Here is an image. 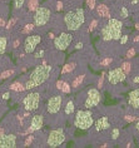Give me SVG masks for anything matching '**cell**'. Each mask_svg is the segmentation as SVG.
Masks as SVG:
<instances>
[{
	"instance_id": "38",
	"label": "cell",
	"mask_w": 139,
	"mask_h": 148,
	"mask_svg": "<svg viewBox=\"0 0 139 148\" xmlns=\"http://www.w3.org/2000/svg\"><path fill=\"white\" fill-rule=\"evenodd\" d=\"M119 39H120V44H125L128 42V35H122Z\"/></svg>"
},
{
	"instance_id": "11",
	"label": "cell",
	"mask_w": 139,
	"mask_h": 148,
	"mask_svg": "<svg viewBox=\"0 0 139 148\" xmlns=\"http://www.w3.org/2000/svg\"><path fill=\"white\" fill-rule=\"evenodd\" d=\"M61 104H63V97L59 94L53 95V97L49 98L48 103H46V112L49 114H57L60 110Z\"/></svg>"
},
{
	"instance_id": "19",
	"label": "cell",
	"mask_w": 139,
	"mask_h": 148,
	"mask_svg": "<svg viewBox=\"0 0 139 148\" xmlns=\"http://www.w3.org/2000/svg\"><path fill=\"white\" fill-rule=\"evenodd\" d=\"M84 82V75H78V77H75V79L72 82V88H79L80 86L83 84Z\"/></svg>"
},
{
	"instance_id": "13",
	"label": "cell",
	"mask_w": 139,
	"mask_h": 148,
	"mask_svg": "<svg viewBox=\"0 0 139 148\" xmlns=\"http://www.w3.org/2000/svg\"><path fill=\"white\" fill-rule=\"evenodd\" d=\"M16 147L15 134H3L0 136V148H14Z\"/></svg>"
},
{
	"instance_id": "41",
	"label": "cell",
	"mask_w": 139,
	"mask_h": 148,
	"mask_svg": "<svg viewBox=\"0 0 139 148\" xmlns=\"http://www.w3.org/2000/svg\"><path fill=\"white\" fill-rule=\"evenodd\" d=\"M134 53H135V51H134L133 49H130V50L127 53V57H128V58H132V57H133V55H134Z\"/></svg>"
},
{
	"instance_id": "12",
	"label": "cell",
	"mask_w": 139,
	"mask_h": 148,
	"mask_svg": "<svg viewBox=\"0 0 139 148\" xmlns=\"http://www.w3.org/2000/svg\"><path fill=\"white\" fill-rule=\"evenodd\" d=\"M125 78H127V74L124 73V70L122 68H114L108 72V82L113 84V86L124 82Z\"/></svg>"
},
{
	"instance_id": "33",
	"label": "cell",
	"mask_w": 139,
	"mask_h": 148,
	"mask_svg": "<svg viewBox=\"0 0 139 148\" xmlns=\"http://www.w3.org/2000/svg\"><path fill=\"white\" fill-rule=\"evenodd\" d=\"M97 25H98V20L94 19L91 23L89 24V30L90 32H93V30H95V28H97Z\"/></svg>"
},
{
	"instance_id": "46",
	"label": "cell",
	"mask_w": 139,
	"mask_h": 148,
	"mask_svg": "<svg viewBox=\"0 0 139 148\" xmlns=\"http://www.w3.org/2000/svg\"><path fill=\"white\" fill-rule=\"evenodd\" d=\"M1 27H5V20L3 18H0V28Z\"/></svg>"
},
{
	"instance_id": "48",
	"label": "cell",
	"mask_w": 139,
	"mask_h": 148,
	"mask_svg": "<svg viewBox=\"0 0 139 148\" xmlns=\"http://www.w3.org/2000/svg\"><path fill=\"white\" fill-rule=\"evenodd\" d=\"M3 134H4V128L0 125V136H3Z\"/></svg>"
},
{
	"instance_id": "50",
	"label": "cell",
	"mask_w": 139,
	"mask_h": 148,
	"mask_svg": "<svg viewBox=\"0 0 139 148\" xmlns=\"http://www.w3.org/2000/svg\"><path fill=\"white\" fill-rule=\"evenodd\" d=\"M135 129H137V131H139V122H138L137 124H135Z\"/></svg>"
},
{
	"instance_id": "20",
	"label": "cell",
	"mask_w": 139,
	"mask_h": 148,
	"mask_svg": "<svg viewBox=\"0 0 139 148\" xmlns=\"http://www.w3.org/2000/svg\"><path fill=\"white\" fill-rule=\"evenodd\" d=\"M9 88H10V90H14V92H23V90H25L24 84H21L20 82H15V83H13Z\"/></svg>"
},
{
	"instance_id": "52",
	"label": "cell",
	"mask_w": 139,
	"mask_h": 148,
	"mask_svg": "<svg viewBox=\"0 0 139 148\" xmlns=\"http://www.w3.org/2000/svg\"><path fill=\"white\" fill-rule=\"evenodd\" d=\"M137 29H138V30H139V24H137Z\"/></svg>"
},
{
	"instance_id": "42",
	"label": "cell",
	"mask_w": 139,
	"mask_h": 148,
	"mask_svg": "<svg viewBox=\"0 0 139 148\" xmlns=\"http://www.w3.org/2000/svg\"><path fill=\"white\" fill-rule=\"evenodd\" d=\"M63 80H58V82H57V88H58V89H61V86H63Z\"/></svg>"
},
{
	"instance_id": "34",
	"label": "cell",
	"mask_w": 139,
	"mask_h": 148,
	"mask_svg": "<svg viewBox=\"0 0 139 148\" xmlns=\"http://www.w3.org/2000/svg\"><path fill=\"white\" fill-rule=\"evenodd\" d=\"M87 5L88 8L93 10L94 8H95V0H87Z\"/></svg>"
},
{
	"instance_id": "7",
	"label": "cell",
	"mask_w": 139,
	"mask_h": 148,
	"mask_svg": "<svg viewBox=\"0 0 139 148\" xmlns=\"http://www.w3.org/2000/svg\"><path fill=\"white\" fill-rule=\"evenodd\" d=\"M65 139L67 138H65L64 131L61 128H57V129H53V131L49 132L46 143H48L49 147H59L65 142Z\"/></svg>"
},
{
	"instance_id": "25",
	"label": "cell",
	"mask_w": 139,
	"mask_h": 148,
	"mask_svg": "<svg viewBox=\"0 0 139 148\" xmlns=\"http://www.w3.org/2000/svg\"><path fill=\"white\" fill-rule=\"evenodd\" d=\"M24 3H25V0H14V9L15 10L21 9L24 5Z\"/></svg>"
},
{
	"instance_id": "6",
	"label": "cell",
	"mask_w": 139,
	"mask_h": 148,
	"mask_svg": "<svg viewBox=\"0 0 139 148\" xmlns=\"http://www.w3.org/2000/svg\"><path fill=\"white\" fill-rule=\"evenodd\" d=\"M102 101V95L99 93V90L97 88H90L87 92V97L84 101V108L85 109H91L94 107H97Z\"/></svg>"
},
{
	"instance_id": "15",
	"label": "cell",
	"mask_w": 139,
	"mask_h": 148,
	"mask_svg": "<svg viewBox=\"0 0 139 148\" xmlns=\"http://www.w3.org/2000/svg\"><path fill=\"white\" fill-rule=\"evenodd\" d=\"M110 127V123H109L108 117H100L99 119L95 122V131L100 132V131H105Z\"/></svg>"
},
{
	"instance_id": "22",
	"label": "cell",
	"mask_w": 139,
	"mask_h": 148,
	"mask_svg": "<svg viewBox=\"0 0 139 148\" xmlns=\"http://www.w3.org/2000/svg\"><path fill=\"white\" fill-rule=\"evenodd\" d=\"M14 73H15L14 69H8V70H5V72H1L0 73V79H8L14 75Z\"/></svg>"
},
{
	"instance_id": "29",
	"label": "cell",
	"mask_w": 139,
	"mask_h": 148,
	"mask_svg": "<svg viewBox=\"0 0 139 148\" xmlns=\"http://www.w3.org/2000/svg\"><path fill=\"white\" fill-rule=\"evenodd\" d=\"M34 138H35V137H34V136H33V134H30V136H28V137H27V139H25V142H24V146H25V147L30 146V144H31L33 142H34Z\"/></svg>"
},
{
	"instance_id": "40",
	"label": "cell",
	"mask_w": 139,
	"mask_h": 148,
	"mask_svg": "<svg viewBox=\"0 0 139 148\" xmlns=\"http://www.w3.org/2000/svg\"><path fill=\"white\" fill-rule=\"evenodd\" d=\"M19 44H20V40H19V39L14 40V43H13V48H14V49H16V48L19 47Z\"/></svg>"
},
{
	"instance_id": "5",
	"label": "cell",
	"mask_w": 139,
	"mask_h": 148,
	"mask_svg": "<svg viewBox=\"0 0 139 148\" xmlns=\"http://www.w3.org/2000/svg\"><path fill=\"white\" fill-rule=\"evenodd\" d=\"M52 16V10L45 6H38L34 14V25L36 27H44Z\"/></svg>"
},
{
	"instance_id": "35",
	"label": "cell",
	"mask_w": 139,
	"mask_h": 148,
	"mask_svg": "<svg viewBox=\"0 0 139 148\" xmlns=\"http://www.w3.org/2000/svg\"><path fill=\"white\" fill-rule=\"evenodd\" d=\"M15 23H16V18H13V19H10V20H9V23L5 25V28H6V29H10Z\"/></svg>"
},
{
	"instance_id": "43",
	"label": "cell",
	"mask_w": 139,
	"mask_h": 148,
	"mask_svg": "<svg viewBox=\"0 0 139 148\" xmlns=\"http://www.w3.org/2000/svg\"><path fill=\"white\" fill-rule=\"evenodd\" d=\"M63 8H64V6H63V3H57V9L58 10H63Z\"/></svg>"
},
{
	"instance_id": "28",
	"label": "cell",
	"mask_w": 139,
	"mask_h": 148,
	"mask_svg": "<svg viewBox=\"0 0 139 148\" xmlns=\"http://www.w3.org/2000/svg\"><path fill=\"white\" fill-rule=\"evenodd\" d=\"M119 134H120V131H119V128H114L112 131V133H110V136H112V139H118V137H119Z\"/></svg>"
},
{
	"instance_id": "8",
	"label": "cell",
	"mask_w": 139,
	"mask_h": 148,
	"mask_svg": "<svg viewBox=\"0 0 139 148\" xmlns=\"http://www.w3.org/2000/svg\"><path fill=\"white\" fill-rule=\"evenodd\" d=\"M40 103V94L38 92H31V93L27 94L23 99V106L28 112H34L38 109Z\"/></svg>"
},
{
	"instance_id": "26",
	"label": "cell",
	"mask_w": 139,
	"mask_h": 148,
	"mask_svg": "<svg viewBox=\"0 0 139 148\" xmlns=\"http://www.w3.org/2000/svg\"><path fill=\"white\" fill-rule=\"evenodd\" d=\"M138 97H139V88H138V89L132 90L130 93H129V101H133V99L138 98ZM129 101H128V102H129Z\"/></svg>"
},
{
	"instance_id": "1",
	"label": "cell",
	"mask_w": 139,
	"mask_h": 148,
	"mask_svg": "<svg viewBox=\"0 0 139 148\" xmlns=\"http://www.w3.org/2000/svg\"><path fill=\"white\" fill-rule=\"evenodd\" d=\"M50 73H52V65H38L30 73L29 79L27 80V83L24 84L25 89L31 90V89H34V88L39 87L40 84H43L49 78Z\"/></svg>"
},
{
	"instance_id": "44",
	"label": "cell",
	"mask_w": 139,
	"mask_h": 148,
	"mask_svg": "<svg viewBox=\"0 0 139 148\" xmlns=\"http://www.w3.org/2000/svg\"><path fill=\"white\" fill-rule=\"evenodd\" d=\"M9 97H10L9 93H4V94H3V99H4V101H8Z\"/></svg>"
},
{
	"instance_id": "9",
	"label": "cell",
	"mask_w": 139,
	"mask_h": 148,
	"mask_svg": "<svg viewBox=\"0 0 139 148\" xmlns=\"http://www.w3.org/2000/svg\"><path fill=\"white\" fill-rule=\"evenodd\" d=\"M73 39H74V36L72 33H61L57 38H54V47L58 50H67L68 47L72 44Z\"/></svg>"
},
{
	"instance_id": "17",
	"label": "cell",
	"mask_w": 139,
	"mask_h": 148,
	"mask_svg": "<svg viewBox=\"0 0 139 148\" xmlns=\"http://www.w3.org/2000/svg\"><path fill=\"white\" fill-rule=\"evenodd\" d=\"M64 112L67 116H70V114H73L75 112V104H74V102L73 101H69L67 103V106H65V109H64Z\"/></svg>"
},
{
	"instance_id": "31",
	"label": "cell",
	"mask_w": 139,
	"mask_h": 148,
	"mask_svg": "<svg viewBox=\"0 0 139 148\" xmlns=\"http://www.w3.org/2000/svg\"><path fill=\"white\" fill-rule=\"evenodd\" d=\"M112 62H113V59H112V58H105L104 60H102V62H100V66H108V65H110V64H112Z\"/></svg>"
},
{
	"instance_id": "2",
	"label": "cell",
	"mask_w": 139,
	"mask_h": 148,
	"mask_svg": "<svg viewBox=\"0 0 139 148\" xmlns=\"http://www.w3.org/2000/svg\"><path fill=\"white\" fill-rule=\"evenodd\" d=\"M123 30V23L118 19H110L109 18L108 23L104 25L102 29V39L105 42H110V40H118L122 36Z\"/></svg>"
},
{
	"instance_id": "39",
	"label": "cell",
	"mask_w": 139,
	"mask_h": 148,
	"mask_svg": "<svg viewBox=\"0 0 139 148\" xmlns=\"http://www.w3.org/2000/svg\"><path fill=\"white\" fill-rule=\"evenodd\" d=\"M122 14H123V18H128V9L125 8V6L122 8Z\"/></svg>"
},
{
	"instance_id": "27",
	"label": "cell",
	"mask_w": 139,
	"mask_h": 148,
	"mask_svg": "<svg viewBox=\"0 0 139 148\" xmlns=\"http://www.w3.org/2000/svg\"><path fill=\"white\" fill-rule=\"evenodd\" d=\"M63 93H70V90H72V87L69 86L68 83H63V86H61V89H60Z\"/></svg>"
},
{
	"instance_id": "18",
	"label": "cell",
	"mask_w": 139,
	"mask_h": 148,
	"mask_svg": "<svg viewBox=\"0 0 139 148\" xmlns=\"http://www.w3.org/2000/svg\"><path fill=\"white\" fill-rule=\"evenodd\" d=\"M6 45H8V39H6V36L1 35V36H0V54H4L5 53Z\"/></svg>"
},
{
	"instance_id": "21",
	"label": "cell",
	"mask_w": 139,
	"mask_h": 148,
	"mask_svg": "<svg viewBox=\"0 0 139 148\" xmlns=\"http://www.w3.org/2000/svg\"><path fill=\"white\" fill-rule=\"evenodd\" d=\"M74 66H75L74 63H68V64H65V65L63 66V68H61V74L72 73L73 70H74Z\"/></svg>"
},
{
	"instance_id": "24",
	"label": "cell",
	"mask_w": 139,
	"mask_h": 148,
	"mask_svg": "<svg viewBox=\"0 0 139 148\" xmlns=\"http://www.w3.org/2000/svg\"><path fill=\"white\" fill-rule=\"evenodd\" d=\"M34 28H35L34 24H27L25 25V28L21 30V33H23V34H30V33L34 30Z\"/></svg>"
},
{
	"instance_id": "30",
	"label": "cell",
	"mask_w": 139,
	"mask_h": 148,
	"mask_svg": "<svg viewBox=\"0 0 139 148\" xmlns=\"http://www.w3.org/2000/svg\"><path fill=\"white\" fill-rule=\"evenodd\" d=\"M122 69L124 70V73H125V74H128V73H129L130 72V69H132V64H130V63H123V66H122Z\"/></svg>"
},
{
	"instance_id": "3",
	"label": "cell",
	"mask_w": 139,
	"mask_h": 148,
	"mask_svg": "<svg viewBox=\"0 0 139 148\" xmlns=\"http://www.w3.org/2000/svg\"><path fill=\"white\" fill-rule=\"evenodd\" d=\"M84 21H85V14H84V10L82 8L70 10L64 16V23L67 25V29L70 32H75L79 28H82Z\"/></svg>"
},
{
	"instance_id": "14",
	"label": "cell",
	"mask_w": 139,
	"mask_h": 148,
	"mask_svg": "<svg viewBox=\"0 0 139 148\" xmlns=\"http://www.w3.org/2000/svg\"><path fill=\"white\" fill-rule=\"evenodd\" d=\"M43 125H44V117L42 114H35V116L31 118L30 125H29L27 133H33V132L39 131V129H42Z\"/></svg>"
},
{
	"instance_id": "51",
	"label": "cell",
	"mask_w": 139,
	"mask_h": 148,
	"mask_svg": "<svg viewBox=\"0 0 139 148\" xmlns=\"http://www.w3.org/2000/svg\"><path fill=\"white\" fill-rule=\"evenodd\" d=\"M138 1H139V0H132V4H137Z\"/></svg>"
},
{
	"instance_id": "37",
	"label": "cell",
	"mask_w": 139,
	"mask_h": 148,
	"mask_svg": "<svg viewBox=\"0 0 139 148\" xmlns=\"http://www.w3.org/2000/svg\"><path fill=\"white\" fill-rule=\"evenodd\" d=\"M34 57H35L36 59H39V58H43V57H44V50L42 49V50L36 51V53H35V55H34Z\"/></svg>"
},
{
	"instance_id": "49",
	"label": "cell",
	"mask_w": 139,
	"mask_h": 148,
	"mask_svg": "<svg viewBox=\"0 0 139 148\" xmlns=\"http://www.w3.org/2000/svg\"><path fill=\"white\" fill-rule=\"evenodd\" d=\"M82 47H83V44L78 43V44H76V47H75V48H76V49H80V48H82Z\"/></svg>"
},
{
	"instance_id": "23",
	"label": "cell",
	"mask_w": 139,
	"mask_h": 148,
	"mask_svg": "<svg viewBox=\"0 0 139 148\" xmlns=\"http://www.w3.org/2000/svg\"><path fill=\"white\" fill-rule=\"evenodd\" d=\"M38 6H39V1H38V0H29V1H28V8H29L30 12H35Z\"/></svg>"
},
{
	"instance_id": "10",
	"label": "cell",
	"mask_w": 139,
	"mask_h": 148,
	"mask_svg": "<svg viewBox=\"0 0 139 148\" xmlns=\"http://www.w3.org/2000/svg\"><path fill=\"white\" fill-rule=\"evenodd\" d=\"M40 42H42V36L39 34H30L24 40V51L27 54H31L36 49V47Z\"/></svg>"
},
{
	"instance_id": "47",
	"label": "cell",
	"mask_w": 139,
	"mask_h": 148,
	"mask_svg": "<svg viewBox=\"0 0 139 148\" xmlns=\"http://www.w3.org/2000/svg\"><path fill=\"white\" fill-rule=\"evenodd\" d=\"M133 83H134V84H137V83H139V75H137V77H135V78L133 79Z\"/></svg>"
},
{
	"instance_id": "36",
	"label": "cell",
	"mask_w": 139,
	"mask_h": 148,
	"mask_svg": "<svg viewBox=\"0 0 139 148\" xmlns=\"http://www.w3.org/2000/svg\"><path fill=\"white\" fill-rule=\"evenodd\" d=\"M103 83H104V73L100 75L99 80H98V86H97V87H98V88H102V87H103Z\"/></svg>"
},
{
	"instance_id": "45",
	"label": "cell",
	"mask_w": 139,
	"mask_h": 148,
	"mask_svg": "<svg viewBox=\"0 0 139 148\" xmlns=\"http://www.w3.org/2000/svg\"><path fill=\"white\" fill-rule=\"evenodd\" d=\"M125 119H127L128 122H132V121H134V119H135V117H132V116H127V117H125Z\"/></svg>"
},
{
	"instance_id": "16",
	"label": "cell",
	"mask_w": 139,
	"mask_h": 148,
	"mask_svg": "<svg viewBox=\"0 0 139 148\" xmlns=\"http://www.w3.org/2000/svg\"><path fill=\"white\" fill-rule=\"evenodd\" d=\"M97 13H98V15L102 16V18H107V19L110 18V13H109V9H108V6L105 4L98 5L97 6Z\"/></svg>"
},
{
	"instance_id": "32",
	"label": "cell",
	"mask_w": 139,
	"mask_h": 148,
	"mask_svg": "<svg viewBox=\"0 0 139 148\" xmlns=\"http://www.w3.org/2000/svg\"><path fill=\"white\" fill-rule=\"evenodd\" d=\"M129 104H130V107H133V108H139V97L133 99V101H129Z\"/></svg>"
},
{
	"instance_id": "4",
	"label": "cell",
	"mask_w": 139,
	"mask_h": 148,
	"mask_svg": "<svg viewBox=\"0 0 139 148\" xmlns=\"http://www.w3.org/2000/svg\"><path fill=\"white\" fill-rule=\"evenodd\" d=\"M94 124V116L90 109H80L75 113L74 125L79 129H89Z\"/></svg>"
}]
</instances>
